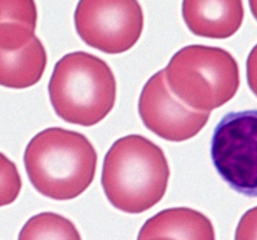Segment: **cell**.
<instances>
[{
    "mask_svg": "<svg viewBox=\"0 0 257 240\" xmlns=\"http://www.w3.org/2000/svg\"><path fill=\"white\" fill-rule=\"evenodd\" d=\"M137 240H216V235L205 214L190 208H171L150 218Z\"/></svg>",
    "mask_w": 257,
    "mask_h": 240,
    "instance_id": "cell-9",
    "label": "cell"
},
{
    "mask_svg": "<svg viewBox=\"0 0 257 240\" xmlns=\"http://www.w3.org/2000/svg\"><path fill=\"white\" fill-rule=\"evenodd\" d=\"M18 240H82V238L77 226L65 216L40 212L25 222Z\"/></svg>",
    "mask_w": 257,
    "mask_h": 240,
    "instance_id": "cell-11",
    "label": "cell"
},
{
    "mask_svg": "<svg viewBox=\"0 0 257 240\" xmlns=\"http://www.w3.org/2000/svg\"><path fill=\"white\" fill-rule=\"evenodd\" d=\"M138 112L148 130L168 142H185L205 128L211 112H200L175 96L165 69L148 79L138 100Z\"/></svg>",
    "mask_w": 257,
    "mask_h": 240,
    "instance_id": "cell-7",
    "label": "cell"
},
{
    "mask_svg": "<svg viewBox=\"0 0 257 240\" xmlns=\"http://www.w3.org/2000/svg\"><path fill=\"white\" fill-rule=\"evenodd\" d=\"M248 4H250V9L253 18L257 20V0H248Z\"/></svg>",
    "mask_w": 257,
    "mask_h": 240,
    "instance_id": "cell-16",
    "label": "cell"
},
{
    "mask_svg": "<svg viewBox=\"0 0 257 240\" xmlns=\"http://www.w3.org/2000/svg\"><path fill=\"white\" fill-rule=\"evenodd\" d=\"M22 190V178L17 165L0 152V208L18 199Z\"/></svg>",
    "mask_w": 257,
    "mask_h": 240,
    "instance_id": "cell-13",
    "label": "cell"
},
{
    "mask_svg": "<svg viewBox=\"0 0 257 240\" xmlns=\"http://www.w3.org/2000/svg\"><path fill=\"white\" fill-rule=\"evenodd\" d=\"M47 66V52L37 36L15 50L0 49V85L27 89L42 79Z\"/></svg>",
    "mask_w": 257,
    "mask_h": 240,
    "instance_id": "cell-10",
    "label": "cell"
},
{
    "mask_svg": "<svg viewBox=\"0 0 257 240\" xmlns=\"http://www.w3.org/2000/svg\"><path fill=\"white\" fill-rule=\"evenodd\" d=\"M211 159L231 189L257 198V110L227 112L213 130Z\"/></svg>",
    "mask_w": 257,
    "mask_h": 240,
    "instance_id": "cell-5",
    "label": "cell"
},
{
    "mask_svg": "<svg viewBox=\"0 0 257 240\" xmlns=\"http://www.w3.org/2000/svg\"><path fill=\"white\" fill-rule=\"evenodd\" d=\"M74 24L85 44L107 54H120L140 40L145 15L138 0H79Z\"/></svg>",
    "mask_w": 257,
    "mask_h": 240,
    "instance_id": "cell-6",
    "label": "cell"
},
{
    "mask_svg": "<svg viewBox=\"0 0 257 240\" xmlns=\"http://www.w3.org/2000/svg\"><path fill=\"white\" fill-rule=\"evenodd\" d=\"M235 240H257V206L241 216L235 232Z\"/></svg>",
    "mask_w": 257,
    "mask_h": 240,
    "instance_id": "cell-14",
    "label": "cell"
},
{
    "mask_svg": "<svg viewBox=\"0 0 257 240\" xmlns=\"http://www.w3.org/2000/svg\"><path fill=\"white\" fill-rule=\"evenodd\" d=\"M37 22L35 0H0V24L20 25L35 32Z\"/></svg>",
    "mask_w": 257,
    "mask_h": 240,
    "instance_id": "cell-12",
    "label": "cell"
},
{
    "mask_svg": "<svg viewBox=\"0 0 257 240\" xmlns=\"http://www.w3.org/2000/svg\"><path fill=\"white\" fill-rule=\"evenodd\" d=\"M246 75L251 92L257 96V44L248 54L247 62H246Z\"/></svg>",
    "mask_w": 257,
    "mask_h": 240,
    "instance_id": "cell-15",
    "label": "cell"
},
{
    "mask_svg": "<svg viewBox=\"0 0 257 240\" xmlns=\"http://www.w3.org/2000/svg\"><path fill=\"white\" fill-rule=\"evenodd\" d=\"M48 90L53 109L60 119L70 124L93 126L114 106L117 82L104 60L75 52L58 60Z\"/></svg>",
    "mask_w": 257,
    "mask_h": 240,
    "instance_id": "cell-3",
    "label": "cell"
},
{
    "mask_svg": "<svg viewBox=\"0 0 257 240\" xmlns=\"http://www.w3.org/2000/svg\"><path fill=\"white\" fill-rule=\"evenodd\" d=\"M97 152L85 135L63 128H48L29 142L24 152L33 186L53 200H72L92 184Z\"/></svg>",
    "mask_w": 257,
    "mask_h": 240,
    "instance_id": "cell-2",
    "label": "cell"
},
{
    "mask_svg": "<svg viewBox=\"0 0 257 240\" xmlns=\"http://www.w3.org/2000/svg\"><path fill=\"white\" fill-rule=\"evenodd\" d=\"M182 16L192 34L227 39L240 30L245 10L242 0H183Z\"/></svg>",
    "mask_w": 257,
    "mask_h": 240,
    "instance_id": "cell-8",
    "label": "cell"
},
{
    "mask_svg": "<svg viewBox=\"0 0 257 240\" xmlns=\"http://www.w3.org/2000/svg\"><path fill=\"white\" fill-rule=\"evenodd\" d=\"M170 180L163 150L142 135H127L105 154L102 186L110 204L120 212L138 214L163 199Z\"/></svg>",
    "mask_w": 257,
    "mask_h": 240,
    "instance_id": "cell-1",
    "label": "cell"
},
{
    "mask_svg": "<svg viewBox=\"0 0 257 240\" xmlns=\"http://www.w3.org/2000/svg\"><path fill=\"white\" fill-rule=\"evenodd\" d=\"M172 94L200 112H211L230 102L240 86V70L226 50L188 45L178 50L165 69Z\"/></svg>",
    "mask_w": 257,
    "mask_h": 240,
    "instance_id": "cell-4",
    "label": "cell"
}]
</instances>
